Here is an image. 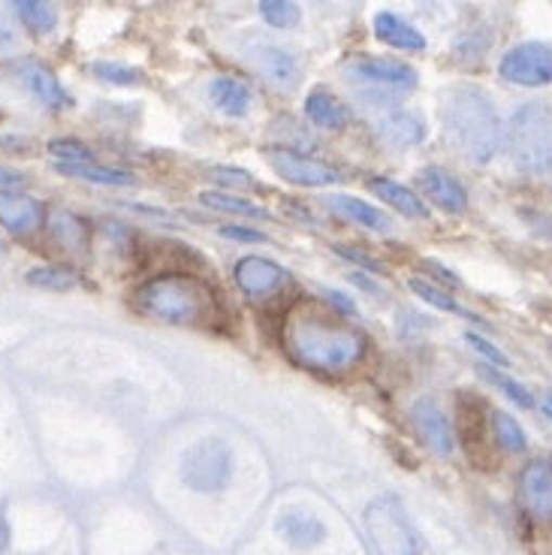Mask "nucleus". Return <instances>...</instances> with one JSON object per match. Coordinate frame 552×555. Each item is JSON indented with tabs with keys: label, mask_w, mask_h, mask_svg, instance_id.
<instances>
[{
	"label": "nucleus",
	"mask_w": 552,
	"mask_h": 555,
	"mask_svg": "<svg viewBox=\"0 0 552 555\" xmlns=\"http://www.w3.org/2000/svg\"><path fill=\"white\" fill-rule=\"evenodd\" d=\"M284 345L293 360L318 372H347L365 357V335L318 306L293 308L284 320Z\"/></svg>",
	"instance_id": "1"
},
{
	"label": "nucleus",
	"mask_w": 552,
	"mask_h": 555,
	"mask_svg": "<svg viewBox=\"0 0 552 555\" xmlns=\"http://www.w3.org/2000/svg\"><path fill=\"white\" fill-rule=\"evenodd\" d=\"M444 137L471 164H489L504 142L496 103L477 88H453L441 100Z\"/></svg>",
	"instance_id": "2"
},
{
	"label": "nucleus",
	"mask_w": 552,
	"mask_h": 555,
	"mask_svg": "<svg viewBox=\"0 0 552 555\" xmlns=\"http://www.w3.org/2000/svg\"><path fill=\"white\" fill-rule=\"evenodd\" d=\"M137 308L154 320L172 326H194V330H215L221 320V302L206 281L194 275H157L145 281L137 293Z\"/></svg>",
	"instance_id": "3"
},
{
	"label": "nucleus",
	"mask_w": 552,
	"mask_h": 555,
	"mask_svg": "<svg viewBox=\"0 0 552 555\" xmlns=\"http://www.w3.org/2000/svg\"><path fill=\"white\" fill-rule=\"evenodd\" d=\"M508 154L513 167L531 179L552 176V106L547 100H531L513 112L508 125Z\"/></svg>",
	"instance_id": "4"
},
{
	"label": "nucleus",
	"mask_w": 552,
	"mask_h": 555,
	"mask_svg": "<svg viewBox=\"0 0 552 555\" xmlns=\"http://www.w3.org/2000/svg\"><path fill=\"white\" fill-rule=\"evenodd\" d=\"M365 534L377 555H420L423 541L416 534L411 516L396 499H377L365 507Z\"/></svg>",
	"instance_id": "5"
},
{
	"label": "nucleus",
	"mask_w": 552,
	"mask_h": 555,
	"mask_svg": "<svg viewBox=\"0 0 552 555\" xmlns=\"http://www.w3.org/2000/svg\"><path fill=\"white\" fill-rule=\"evenodd\" d=\"M233 447L227 444L223 438L211 435V438H203V441H196V444L184 450L179 474L188 489L203 492V495H215V492L227 489L230 477H233Z\"/></svg>",
	"instance_id": "6"
},
{
	"label": "nucleus",
	"mask_w": 552,
	"mask_h": 555,
	"mask_svg": "<svg viewBox=\"0 0 552 555\" xmlns=\"http://www.w3.org/2000/svg\"><path fill=\"white\" fill-rule=\"evenodd\" d=\"M501 79L523 88H543L552 82V46L547 42H519L498 64Z\"/></svg>",
	"instance_id": "7"
},
{
	"label": "nucleus",
	"mask_w": 552,
	"mask_h": 555,
	"mask_svg": "<svg viewBox=\"0 0 552 555\" xmlns=\"http://www.w3.org/2000/svg\"><path fill=\"white\" fill-rule=\"evenodd\" d=\"M269 164L284 181H291L296 188H326L338 181V172L326 164H320L314 157L293 149H272L269 152Z\"/></svg>",
	"instance_id": "8"
},
{
	"label": "nucleus",
	"mask_w": 552,
	"mask_h": 555,
	"mask_svg": "<svg viewBox=\"0 0 552 555\" xmlns=\"http://www.w3.org/2000/svg\"><path fill=\"white\" fill-rule=\"evenodd\" d=\"M416 194L426 196L428 203H435L447 215H465L468 208L465 184L441 167H426L416 172Z\"/></svg>",
	"instance_id": "9"
},
{
	"label": "nucleus",
	"mask_w": 552,
	"mask_h": 555,
	"mask_svg": "<svg viewBox=\"0 0 552 555\" xmlns=\"http://www.w3.org/2000/svg\"><path fill=\"white\" fill-rule=\"evenodd\" d=\"M519 504L535 522H552V465L528 462L519 472Z\"/></svg>",
	"instance_id": "10"
},
{
	"label": "nucleus",
	"mask_w": 552,
	"mask_h": 555,
	"mask_svg": "<svg viewBox=\"0 0 552 555\" xmlns=\"http://www.w3.org/2000/svg\"><path fill=\"white\" fill-rule=\"evenodd\" d=\"M411 416H414V426L420 431V438L426 441L432 453L453 456L455 435L450 420L441 411V404L435 402V399H416L414 408H411Z\"/></svg>",
	"instance_id": "11"
},
{
	"label": "nucleus",
	"mask_w": 552,
	"mask_h": 555,
	"mask_svg": "<svg viewBox=\"0 0 552 555\" xmlns=\"http://www.w3.org/2000/svg\"><path fill=\"white\" fill-rule=\"evenodd\" d=\"M235 284L242 287L245 296L251 299H260V296H272L284 284H287V272L275 263V260H266V257H245L235 263Z\"/></svg>",
	"instance_id": "12"
},
{
	"label": "nucleus",
	"mask_w": 552,
	"mask_h": 555,
	"mask_svg": "<svg viewBox=\"0 0 552 555\" xmlns=\"http://www.w3.org/2000/svg\"><path fill=\"white\" fill-rule=\"evenodd\" d=\"M46 221V206L40 199L18 191H0V227L13 236H30Z\"/></svg>",
	"instance_id": "13"
},
{
	"label": "nucleus",
	"mask_w": 552,
	"mask_h": 555,
	"mask_svg": "<svg viewBox=\"0 0 552 555\" xmlns=\"http://www.w3.org/2000/svg\"><path fill=\"white\" fill-rule=\"evenodd\" d=\"M347 73L357 76V79H365V82L389 85V88H414L416 85V69H411L401 61H393V57H350L347 61Z\"/></svg>",
	"instance_id": "14"
},
{
	"label": "nucleus",
	"mask_w": 552,
	"mask_h": 555,
	"mask_svg": "<svg viewBox=\"0 0 552 555\" xmlns=\"http://www.w3.org/2000/svg\"><path fill=\"white\" fill-rule=\"evenodd\" d=\"M377 137L396 145V149H411L426 139V121L420 112L411 109H389L387 115L377 118Z\"/></svg>",
	"instance_id": "15"
},
{
	"label": "nucleus",
	"mask_w": 552,
	"mask_h": 555,
	"mask_svg": "<svg viewBox=\"0 0 552 555\" xmlns=\"http://www.w3.org/2000/svg\"><path fill=\"white\" fill-rule=\"evenodd\" d=\"M275 528L278 534L291 546H296V550H311V546L326 541V526L311 511H303V507L284 511V514L278 516Z\"/></svg>",
	"instance_id": "16"
},
{
	"label": "nucleus",
	"mask_w": 552,
	"mask_h": 555,
	"mask_svg": "<svg viewBox=\"0 0 552 555\" xmlns=\"http://www.w3.org/2000/svg\"><path fill=\"white\" fill-rule=\"evenodd\" d=\"M326 206L335 211V215H342L347 221H354L362 230H372V233H393V223L389 218L381 211V208L369 206L365 199H359V196H347V194H332L323 199Z\"/></svg>",
	"instance_id": "17"
},
{
	"label": "nucleus",
	"mask_w": 552,
	"mask_h": 555,
	"mask_svg": "<svg viewBox=\"0 0 552 555\" xmlns=\"http://www.w3.org/2000/svg\"><path fill=\"white\" fill-rule=\"evenodd\" d=\"M374 37L384 42V46H393L399 52H423L426 49V37L396 13H377L374 15Z\"/></svg>",
	"instance_id": "18"
},
{
	"label": "nucleus",
	"mask_w": 552,
	"mask_h": 555,
	"mask_svg": "<svg viewBox=\"0 0 552 555\" xmlns=\"http://www.w3.org/2000/svg\"><path fill=\"white\" fill-rule=\"evenodd\" d=\"M369 191H372L377 199H384L389 208H396L399 215H405V218H416V221L428 218V206L423 203V196L416 194V191H411L408 184H401V181L374 176V179L369 181Z\"/></svg>",
	"instance_id": "19"
},
{
	"label": "nucleus",
	"mask_w": 552,
	"mask_h": 555,
	"mask_svg": "<svg viewBox=\"0 0 552 555\" xmlns=\"http://www.w3.org/2000/svg\"><path fill=\"white\" fill-rule=\"evenodd\" d=\"M251 61H254V67L260 69L269 82L278 85V88H284V91L299 82L296 61H293L284 49H275V46H260V49H254V52H251Z\"/></svg>",
	"instance_id": "20"
},
{
	"label": "nucleus",
	"mask_w": 552,
	"mask_h": 555,
	"mask_svg": "<svg viewBox=\"0 0 552 555\" xmlns=\"http://www.w3.org/2000/svg\"><path fill=\"white\" fill-rule=\"evenodd\" d=\"M208 100L223 115L242 118L251 109V88L242 79H235V76H215L208 82Z\"/></svg>",
	"instance_id": "21"
},
{
	"label": "nucleus",
	"mask_w": 552,
	"mask_h": 555,
	"mask_svg": "<svg viewBox=\"0 0 552 555\" xmlns=\"http://www.w3.org/2000/svg\"><path fill=\"white\" fill-rule=\"evenodd\" d=\"M305 115L311 118V125L323 127V130H342L350 121V109L335 94H330L326 88H314L308 94V100H305Z\"/></svg>",
	"instance_id": "22"
},
{
	"label": "nucleus",
	"mask_w": 552,
	"mask_h": 555,
	"mask_svg": "<svg viewBox=\"0 0 552 555\" xmlns=\"http://www.w3.org/2000/svg\"><path fill=\"white\" fill-rule=\"evenodd\" d=\"M55 169L61 176H69V179L106 184V188H133L137 184V176L130 169L103 167L98 160H91V164H55Z\"/></svg>",
	"instance_id": "23"
},
{
	"label": "nucleus",
	"mask_w": 552,
	"mask_h": 555,
	"mask_svg": "<svg viewBox=\"0 0 552 555\" xmlns=\"http://www.w3.org/2000/svg\"><path fill=\"white\" fill-rule=\"evenodd\" d=\"M22 79H25L28 91L34 94V98L40 100L42 106H49V109H61V106H67L69 103L64 85L57 82L55 73H52L49 67H42V64H28V67L22 69Z\"/></svg>",
	"instance_id": "24"
},
{
	"label": "nucleus",
	"mask_w": 552,
	"mask_h": 555,
	"mask_svg": "<svg viewBox=\"0 0 552 555\" xmlns=\"http://www.w3.org/2000/svg\"><path fill=\"white\" fill-rule=\"evenodd\" d=\"M49 233L55 238L57 245L69 254H85L88 248V230H85V223L76 218V215H69V211H55L52 218H49Z\"/></svg>",
	"instance_id": "25"
},
{
	"label": "nucleus",
	"mask_w": 552,
	"mask_h": 555,
	"mask_svg": "<svg viewBox=\"0 0 552 555\" xmlns=\"http://www.w3.org/2000/svg\"><path fill=\"white\" fill-rule=\"evenodd\" d=\"M200 203L206 208H215V211H223V215H248V218H272L269 211L257 203H251L245 196L227 194V191H206L200 194Z\"/></svg>",
	"instance_id": "26"
},
{
	"label": "nucleus",
	"mask_w": 552,
	"mask_h": 555,
	"mask_svg": "<svg viewBox=\"0 0 552 555\" xmlns=\"http://www.w3.org/2000/svg\"><path fill=\"white\" fill-rule=\"evenodd\" d=\"M13 10L22 18V25L34 34H52L55 30L57 10L46 0H18Z\"/></svg>",
	"instance_id": "27"
},
{
	"label": "nucleus",
	"mask_w": 552,
	"mask_h": 555,
	"mask_svg": "<svg viewBox=\"0 0 552 555\" xmlns=\"http://www.w3.org/2000/svg\"><path fill=\"white\" fill-rule=\"evenodd\" d=\"M30 287H40V291H73V287H79V275L69 269V266H37V269H30L28 275H25Z\"/></svg>",
	"instance_id": "28"
},
{
	"label": "nucleus",
	"mask_w": 552,
	"mask_h": 555,
	"mask_svg": "<svg viewBox=\"0 0 552 555\" xmlns=\"http://www.w3.org/2000/svg\"><path fill=\"white\" fill-rule=\"evenodd\" d=\"M489 423H492V438H496V444L501 447V450H508V453H523L525 447H528L523 426L513 420V414H508V411H492V414H489Z\"/></svg>",
	"instance_id": "29"
},
{
	"label": "nucleus",
	"mask_w": 552,
	"mask_h": 555,
	"mask_svg": "<svg viewBox=\"0 0 552 555\" xmlns=\"http://www.w3.org/2000/svg\"><path fill=\"white\" fill-rule=\"evenodd\" d=\"M411 291H414V296H420L423 302H428V306H435L438 311H447V314H455V318H468V320H480L474 318L471 311H465V308L455 302L450 293H444L438 284H432V281H426V278H411V284H408Z\"/></svg>",
	"instance_id": "30"
},
{
	"label": "nucleus",
	"mask_w": 552,
	"mask_h": 555,
	"mask_svg": "<svg viewBox=\"0 0 552 555\" xmlns=\"http://www.w3.org/2000/svg\"><path fill=\"white\" fill-rule=\"evenodd\" d=\"M260 15L269 28L291 30L299 25L303 10L296 3H291V0H266V3H260Z\"/></svg>",
	"instance_id": "31"
},
{
	"label": "nucleus",
	"mask_w": 552,
	"mask_h": 555,
	"mask_svg": "<svg viewBox=\"0 0 552 555\" xmlns=\"http://www.w3.org/2000/svg\"><path fill=\"white\" fill-rule=\"evenodd\" d=\"M480 375H484L492 387L501 389L516 408H535V396H531L519 380H513V377H508L504 372H498L492 365H480Z\"/></svg>",
	"instance_id": "32"
},
{
	"label": "nucleus",
	"mask_w": 552,
	"mask_h": 555,
	"mask_svg": "<svg viewBox=\"0 0 552 555\" xmlns=\"http://www.w3.org/2000/svg\"><path fill=\"white\" fill-rule=\"evenodd\" d=\"M459 429H462V444L468 447L471 453L477 456V444H484V408H480V402H474V408H465V404H462Z\"/></svg>",
	"instance_id": "33"
},
{
	"label": "nucleus",
	"mask_w": 552,
	"mask_h": 555,
	"mask_svg": "<svg viewBox=\"0 0 552 555\" xmlns=\"http://www.w3.org/2000/svg\"><path fill=\"white\" fill-rule=\"evenodd\" d=\"M49 152H52V157H55L57 164H91V160H94L91 149L73 137L52 139V142H49Z\"/></svg>",
	"instance_id": "34"
},
{
	"label": "nucleus",
	"mask_w": 552,
	"mask_h": 555,
	"mask_svg": "<svg viewBox=\"0 0 552 555\" xmlns=\"http://www.w3.org/2000/svg\"><path fill=\"white\" fill-rule=\"evenodd\" d=\"M465 341H468V345L474 347V350H477V353H480V357H484L486 365H492V369H498V372H501V369H508V365H511V360H508V353H504V350H501V347L492 345V341H489V338H484V335H477V333H465Z\"/></svg>",
	"instance_id": "35"
},
{
	"label": "nucleus",
	"mask_w": 552,
	"mask_h": 555,
	"mask_svg": "<svg viewBox=\"0 0 552 555\" xmlns=\"http://www.w3.org/2000/svg\"><path fill=\"white\" fill-rule=\"evenodd\" d=\"M94 73H98V79L112 85H137L139 79H142L133 67H127V64H112V61L94 64Z\"/></svg>",
	"instance_id": "36"
},
{
	"label": "nucleus",
	"mask_w": 552,
	"mask_h": 555,
	"mask_svg": "<svg viewBox=\"0 0 552 555\" xmlns=\"http://www.w3.org/2000/svg\"><path fill=\"white\" fill-rule=\"evenodd\" d=\"M211 179L221 181L223 191H227V188H251V184H254V176H248V172H242V169H233V167L211 169Z\"/></svg>",
	"instance_id": "37"
},
{
	"label": "nucleus",
	"mask_w": 552,
	"mask_h": 555,
	"mask_svg": "<svg viewBox=\"0 0 552 555\" xmlns=\"http://www.w3.org/2000/svg\"><path fill=\"white\" fill-rule=\"evenodd\" d=\"M223 238H233V242H245V245H260L266 242L260 230H248V227H221Z\"/></svg>",
	"instance_id": "38"
},
{
	"label": "nucleus",
	"mask_w": 552,
	"mask_h": 555,
	"mask_svg": "<svg viewBox=\"0 0 552 555\" xmlns=\"http://www.w3.org/2000/svg\"><path fill=\"white\" fill-rule=\"evenodd\" d=\"M335 254H342L345 260H354V263H359V266H362V269H372V272H384V266L377 263L374 257H365L362 250L342 248V245H335Z\"/></svg>",
	"instance_id": "39"
},
{
	"label": "nucleus",
	"mask_w": 552,
	"mask_h": 555,
	"mask_svg": "<svg viewBox=\"0 0 552 555\" xmlns=\"http://www.w3.org/2000/svg\"><path fill=\"white\" fill-rule=\"evenodd\" d=\"M28 181L25 172H18V169L10 167H0V191H13V188H22Z\"/></svg>",
	"instance_id": "40"
},
{
	"label": "nucleus",
	"mask_w": 552,
	"mask_h": 555,
	"mask_svg": "<svg viewBox=\"0 0 552 555\" xmlns=\"http://www.w3.org/2000/svg\"><path fill=\"white\" fill-rule=\"evenodd\" d=\"M326 299H330L332 306V311H338V314H357V306H354V302H350V299H347L345 293H335V291H326Z\"/></svg>",
	"instance_id": "41"
},
{
	"label": "nucleus",
	"mask_w": 552,
	"mask_h": 555,
	"mask_svg": "<svg viewBox=\"0 0 552 555\" xmlns=\"http://www.w3.org/2000/svg\"><path fill=\"white\" fill-rule=\"evenodd\" d=\"M121 208H130V211H139V215H145V218H157V221L169 223V218H166L161 208H149V206H121Z\"/></svg>",
	"instance_id": "42"
},
{
	"label": "nucleus",
	"mask_w": 552,
	"mask_h": 555,
	"mask_svg": "<svg viewBox=\"0 0 552 555\" xmlns=\"http://www.w3.org/2000/svg\"><path fill=\"white\" fill-rule=\"evenodd\" d=\"M13 42H15L13 28H10V25H7V22H3V18H0V49H10V46H13Z\"/></svg>",
	"instance_id": "43"
},
{
	"label": "nucleus",
	"mask_w": 552,
	"mask_h": 555,
	"mask_svg": "<svg viewBox=\"0 0 552 555\" xmlns=\"http://www.w3.org/2000/svg\"><path fill=\"white\" fill-rule=\"evenodd\" d=\"M354 281H357V284H362V291H369V293H374V296H381V291H377V284H374L372 278L354 275Z\"/></svg>",
	"instance_id": "44"
},
{
	"label": "nucleus",
	"mask_w": 552,
	"mask_h": 555,
	"mask_svg": "<svg viewBox=\"0 0 552 555\" xmlns=\"http://www.w3.org/2000/svg\"><path fill=\"white\" fill-rule=\"evenodd\" d=\"M7 541H10V528H7V519L0 516V550L7 546Z\"/></svg>",
	"instance_id": "45"
},
{
	"label": "nucleus",
	"mask_w": 552,
	"mask_h": 555,
	"mask_svg": "<svg viewBox=\"0 0 552 555\" xmlns=\"http://www.w3.org/2000/svg\"><path fill=\"white\" fill-rule=\"evenodd\" d=\"M543 414H547L552 420V392H550V396H547V399H543Z\"/></svg>",
	"instance_id": "46"
},
{
	"label": "nucleus",
	"mask_w": 552,
	"mask_h": 555,
	"mask_svg": "<svg viewBox=\"0 0 552 555\" xmlns=\"http://www.w3.org/2000/svg\"><path fill=\"white\" fill-rule=\"evenodd\" d=\"M0 250H3V242H0Z\"/></svg>",
	"instance_id": "47"
}]
</instances>
